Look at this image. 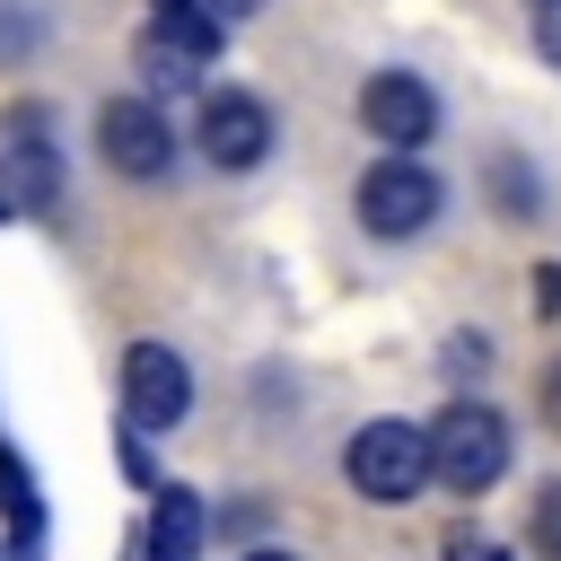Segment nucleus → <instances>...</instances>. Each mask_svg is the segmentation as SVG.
<instances>
[{"mask_svg": "<svg viewBox=\"0 0 561 561\" xmlns=\"http://www.w3.org/2000/svg\"><path fill=\"white\" fill-rule=\"evenodd\" d=\"M342 473H351L359 500L403 508V500H421V482H430V430H421V421H359L351 447H342Z\"/></svg>", "mask_w": 561, "mask_h": 561, "instance_id": "f257e3e1", "label": "nucleus"}, {"mask_svg": "<svg viewBox=\"0 0 561 561\" xmlns=\"http://www.w3.org/2000/svg\"><path fill=\"white\" fill-rule=\"evenodd\" d=\"M508 473V421L473 394H456L438 421H430V482L447 491H491Z\"/></svg>", "mask_w": 561, "mask_h": 561, "instance_id": "f03ea898", "label": "nucleus"}, {"mask_svg": "<svg viewBox=\"0 0 561 561\" xmlns=\"http://www.w3.org/2000/svg\"><path fill=\"white\" fill-rule=\"evenodd\" d=\"M351 202H359V228H368V237H421L447 193H438V175H430L421 158H377Z\"/></svg>", "mask_w": 561, "mask_h": 561, "instance_id": "7ed1b4c3", "label": "nucleus"}, {"mask_svg": "<svg viewBox=\"0 0 561 561\" xmlns=\"http://www.w3.org/2000/svg\"><path fill=\"white\" fill-rule=\"evenodd\" d=\"M184 412H193V368H184V351L131 342V351H123V421H131L140 438H158V430H175Z\"/></svg>", "mask_w": 561, "mask_h": 561, "instance_id": "20e7f679", "label": "nucleus"}, {"mask_svg": "<svg viewBox=\"0 0 561 561\" xmlns=\"http://www.w3.org/2000/svg\"><path fill=\"white\" fill-rule=\"evenodd\" d=\"M359 123H368V140H386V158H412L421 140H438V96L421 70H368Z\"/></svg>", "mask_w": 561, "mask_h": 561, "instance_id": "39448f33", "label": "nucleus"}, {"mask_svg": "<svg viewBox=\"0 0 561 561\" xmlns=\"http://www.w3.org/2000/svg\"><path fill=\"white\" fill-rule=\"evenodd\" d=\"M96 149H105V167L131 175V184H158V175L175 167V131H167L158 96H114V105L96 114Z\"/></svg>", "mask_w": 561, "mask_h": 561, "instance_id": "423d86ee", "label": "nucleus"}, {"mask_svg": "<svg viewBox=\"0 0 561 561\" xmlns=\"http://www.w3.org/2000/svg\"><path fill=\"white\" fill-rule=\"evenodd\" d=\"M202 158L210 167H228V175H245V167H263L272 158V105L263 96H245V88H210L202 96Z\"/></svg>", "mask_w": 561, "mask_h": 561, "instance_id": "0eeeda50", "label": "nucleus"}, {"mask_svg": "<svg viewBox=\"0 0 561 561\" xmlns=\"http://www.w3.org/2000/svg\"><path fill=\"white\" fill-rule=\"evenodd\" d=\"M35 114H18V140L0 149V210H61V158L53 140H26Z\"/></svg>", "mask_w": 561, "mask_h": 561, "instance_id": "6e6552de", "label": "nucleus"}, {"mask_svg": "<svg viewBox=\"0 0 561 561\" xmlns=\"http://www.w3.org/2000/svg\"><path fill=\"white\" fill-rule=\"evenodd\" d=\"M202 535H210V508H202V491H184V482H158V500H149V526H140V561H202Z\"/></svg>", "mask_w": 561, "mask_h": 561, "instance_id": "1a4fd4ad", "label": "nucleus"}, {"mask_svg": "<svg viewBox=\"0 0 561 561\" xmlns=\"http://www.w3.org/2000/svg\"><path fill=\"white\" fill-rule=\"evenodd\" d=\"M0 517H9V543H18V561H26L35 535H44V500H35L26 465H18V447H0Z\"/></svg>", "mask_w": 561, "mask_h": 561, "instance_id": "9d476101", "label": "nucleus"}, {"mask_svg": "<svg viewBox=\"0 0 561 561\" xmlns=\"http://www.w3.org/2000/svg\"><path fill=\"white\" fill-rule=\"evenodd\" d=\"M202 70H210V61H202L193 44H175V35H158V26L140 35V79H149L158 96H167V88H193Z\"/></svg>", "mask_w": 561, "mask_h": 561, "instance_id": "9b49d317", "label": "nucleus"}, {"mask_svg": "<svg viewBox=\"0 0 561 561\" xmlns=\"http://www.w3.org/2000/svg\"><path fill=\"white\" fill-rule=\"evenodd\" d=\"M526 535H535V552H543V561H561V482H543V491H535Z\"/></svg>", "mask_w": 561, "mask_h": 561, "instance_id": "f8f14e48", "label": "nucleus"}, {"mask_svg": "<svg viewBox=\"0 0 561 561\" xmlns=\"http://www.w3.org/2000/svg\"><path fill=\"white\" fill-rule=\"evenodd\" d=\"M491 184L508 193V219H535V175H517V158H500V167H491Z\"/></svg>", "mask_w": 561, "mask_h": 561, "instance_id": "ddd939ff", "label": "nucleus"}, {"mask_svg": "<svg viewBox=\"0 0 561 561\" xmlns=\"http://www.w3.org/2000/svg\"><path fill=\"white\" fill-rule=\"evenodd\" d=\"M482 359H491V342H482V333H456L438 368H447V377H482Z\"/></svg>", "mask_w": 561, "mask_h": 561, "instance_id": "4468645a", "label": "nucleus"}, {"mask_svg": "<svg viewBox=\"0 0 561 561\" xmlns=\"http://www.w3.org/2000/svg\"><path fill=\"white\" fill-rule=\"evenodd\" d=\"M123 473H131V482H149V447H140V430H123Z\"/></svg>", "mask_w": 561, "mask_h": 561, "instance_id": "2eb2a0df", "label": "nucleus"}, {"mask_svg": "<svg viewBox=\"0 0 561 561\" xmlns=\"http://www.w3.org/2000/svg\"><path fill=\"white\" fill-rule=\"evenodd\" d=\"M447 561H508V552H500V543H473V535H465V543H447Z\"/></svg>", "mask_w": 561, "mask_h": 561, "instance_id": "dca6fc26", "label": "nucleus"}, {"mask_svg": "<svg viewBox=\"0 0 561 561\" xmlns=\"http://www.w3.org/2000/svg\"><path fill=\"white\" fill-rule=\"evenodd\" d=\"M543 421H552V430H561V359H552V368H543Z\"/></svg>", "mask_w": 561, "mask_h": 561, "instance_id": "f3484780", "label": "nucleus"}, {"mask_svg": "<svg viewBox=\"0 0 561 561\" xmlns=\"http://www.w3.org/2000/svg\"><path fill=\"white\" fill-rule=\"evenodd\" d=\"M202 0H149V26H167V18H193Z\"/></svg>", "mask_w": 561, "mask_h": 561, "instance_id": "a211bd4d", "label": "nucleus"}, {"mask_svg": "<svg viewBox=\"0 0 561 561\" xmlns=\"http://www.w3.org/2000/svg\"><path fill=\"white\" fill-rule=\"evenodd\" d=\"M202 9H210V18H219V26H228V18H254V9H263V0H202Z\"/></svg>", "mask_w": 561, "mask_h": 561, "instance_id": "6ab92c4d", "label": "nucleus"}, {"mask_svg": "<svg viewBox=\"0 0 561 561\" xmlns=\"http://www.w3.org/2000/svg\"><path fill=\"white\" fill-rule=\"evenodd\" d=\"M535 280H543V307H561V263H543Z\"/></svg>", "mask_w": 561, "mask_h": 561, "instance_id": "aec40b11", "label": "nucleus"}, {"mask_svg": "<svg viewBox=\"0 0 561 561\" xmlns=\"http://www.w3.org/2000/svg\"><path fill=\"white\" fill-rule=\"evenodd\" d=\"M245 561H298V552H280V543H254V552H245Z\"/></svg>", "mask_w": 561, "mask_h": 561, "instance_id": "412c9836", "label": "nucleus"}, {"mask_svg": "<svg viewBox=\"0 0 561 561\" xmlns=\"http://www.w3.org/2000/svg\"><path fill=\"white\" fill-rule=\"evenodd\" d=\"M543 9H561V0H543Z\"/></svg>", "mask_w": 561, "mask_h": 561, "instance_id": "4be33fe9", "label": "nucleus"}]
</instances>
